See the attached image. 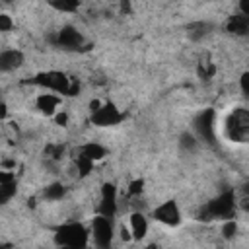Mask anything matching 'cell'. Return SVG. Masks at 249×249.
Listing matches in <instances>:
<instances>
[{
  "instance_id": "5b68a950",
  "label": "cell",
  "mask_w": 249,
  "mask_h": 249,
  "mask_svg": "<svg viewBox=\"0 0 249 249\" xmlns=\"http://www.w3.org/2000/svg\"><path fill=\"white\" fill-rule=\"evenodd\" d=\"M124 115L123 111L113 103V101H101V105L89 113V121L93 126H99V128H107V126H115L119 123H123Z\"/></svg>"
},
{
  "instance_id": "484cf974",
  "label": "cell",
  "mask_w": 249,
  "mask_h": 249,
  "mask_svg": "<svg viewBox=\"0 0 249 249\" xmlns=\"http://www.w3.org/2000/svg\"><path fill=\"white\" fill-rule=\"evenodd\" d=\"M239 88L245 95H249V72H243L241 78H239Z\"/></svg>"
},
{
  "instance_id": "9a60e30c",
  "label": "cell",
  "mask_w": 249,
  "mask_h": 249,
  "mask_svg": "<svg viewBox=\"0 0 249 249\" xmlns=\"http://www.w3.org/2000/svg\"><path fill=\"white\" fill-rule=\"evenodd\" d=\"M76 154L78 156H84V158H88L91 161H99V160H103L107 156V148L101 146L99 142H86V144H82L76 150Z\"/></svg>"
},
{
  "instance_id": "2e32d148",
  "label": "cell",
  "mask_w": 249,
  "mask_h": 249,
  "mask_svg": "<svg viewBox=\"0 0 249 249\" xmlns=\"http://www.w3.org/2000/svg\"><path fill=\"white\" fill-rule=\"evenodd\" d=\"M226 31H230L233 35H249V18L241 16L239 12L230 16L226 21Z\"/></svg>"
},
{
  "instance_id": "44dd1931",
  "label": "cell",
  "mask_w": 249,
  "mask_h": 249,
  "mask_svg": "<svg viewBox=\"0 0 249 249\" xmlns=\"http://www.w3.org/2000/svg\"><path fill=\"white\" fill-rule=\"evenodd\" d=\"M144 193V179H132L126 187V196L128 198H136Z\"/></svg>"
},
{
  "instance_id": "f546056e",
  "label": "cell",
  "mask_w": 249,
  "mask_h": 249,
  "mask_svg": "<svg viewBox=\"0 0 249 249\" xmlns=\"http://www.w3.org/2000/svg\"><path fill=\"white\" fill-rule=\"evenodd\" d=\"M144 249H158V245H156V243H150V245H146Z\"/></svg>"
},
{
  "instance_id": "ffe728a7",
  "label": "cell",
  "mask_w": 249,
  "mask_h": 249,
  "mask_svg": "<svg viewBox=\"0 0 249 249\" xmlns=\"http://www.w3.org/2000/svg\"><path fill=\"white\" fill-rule=\"evenodd\" d=\"M64 154H66L64 144H47V148H45V156L54 161H60L64 158Z\"/></svg>"
},
{
  "instance_id": "4316f807",
  "label": "cell",
  "mask_w": 249,
  "mask_h": 249,
  "mask_svg": "<svg viewBox=\"0 0 249 249\" xmlns=\"http://www.w3.org/2000/svg\"><path fill=\"white\" fill-rule=\"evenodd\" d=\"M53 119H54V121H56V124H60V126H64V124L68 123V115H66L64 111H58V113H56Z\"/></svg>"
},
{
  "instance_id": "83f0119b",
  "label": "cell",
  "mask_w": 249,
  "mask_h": 249,
  "mask_svg": "<svg viewBox=\"0 0 249 249\" xmlns=\"http://www.w3.org/2000/svg\"><path fill=\"white\" fill-rule=\"evenodd\" d=\"M237 8H239V14H241V16L249 18V0H241Z\"/></svg>"
},
{
  "instance_id": "8992f818",
  "label": "cell",
  "mask_w": 249,
  "mask_h": 249,
  "mask_svg": "<svg viewBox=\"0 0 249 249\" xmlns=\"http://www.w3.org/2000/svg\"><path fill=\"white\" fill-rule=\"evenodd\" d=\"M91 237L97 249H111L113 245V235H115V228H113V220L103 218V216H95L91 220Z\"/></svg>"
},
{
  "instance_id": "d4e9b609",
  "label": "cell",
  "mask_w": 249,
  "mask_h": 249,
  "mask_svg": "<svg viewBox=\"0 0 249 249\" xmlns=\"http://www.w3.org/2000/svg\"><path fill=\"white\" fill-rule=\"evenodd\" d=\"M12 25H14L12 18L8 14H0V31H10Z\"/></svg>"
},
{
  "instance_id": "30bf717a",
  "label": "cell",
  "mask_w": 249,
  "mask_h": 249,
  "mask_svg": "<svg viewBox=\"0 0 249 249\" xmlns=\"http://www.w3.org/2000/svg\"><path fill=\"white\" fill-rule=\"evenodd\" d=\"M53 43L56 47H62V49H78V47H82L84 37L72 25H64L62 29L56 31V35L53 37Z\"/></svg>"
},
{
  "instance_id": "7402d4cb",
  "label": "cell",
  "mask_w": 249,
  "mask_h": 249,
  "mask_svg": "<svg viewBox=\"0 0 249 249\" xmlns=\"http://www.w3.org/2000/svg\"><path fill=\"white\" fill-rule=\"evenodd\" d=\"M51 6L58 12H76L80 8L78 0H62V2H51Z\"/></svg>"
},
{
  "instance_id": "ba28073f",
  "label": "cell",
  "mask_w": 249,
  "mask_h": 249,
  "mask_svg": "<svg viewBox=\"0 0 249 249\" xmlns=\"http://www.w3.org/2000/svg\"><path fill=\"white\" fill-rule=\"evenodd\" d=\"M119 212V191L113 183H105L99 193V204H97V214L103 218L113 220Z\"/></svg>"
},
{
  "instance_id": "52a82bcc",
  "label": "cell",
  "mask_w": 249,
  "mask_h": 249,
  "mask_svg": "<svg viewBox=\"0 0 249 249\" xmlns=\"http://www.w3.org/2000/svg\"><path fill=\"white\" fill-rule=\"evenodd\" d=\"M193 126H195V132L200 140H204L208 144H214V140H216V111L210 109V107L200 111L196 115Z\"/></svg>"
},
{
  "instance_id": "277c9868",
  "label": "cell",
  "mask_w": 249,
  "mask_h": 249,
  "mask_svg": "<svg viewBox=\"0 0 249 249\" xmlns=\"http://www.w3.org/2000/svg\"><path fill=\"white\" fill-rule=\"evenodd\" d=\"M226 134L235 142H249V109L235 107L226 121Z\"/></svg>"
},
{
  "instance_id": "5bb4252c",
  "label": "cell",
  "mask_w": 249,
  "mask_h": 249,
  "mask_svg": "<svg viewBox=\"0 0 249 249\" xmlns=\"http://www.w3.org/2000/svg\"><path fill=\"white\" fill-rule=\"evenodd\" d=\"M18 189L16 171H0V202H8Z\"/></svg>"
},
{
  "instance_id": "7c38bea8",
  "label": "cell",
  "mask_w": 249,
  "mask_h": 249,
  "mask_svg": "<svg viewBox=\"0 0 249 249\" xmlns=\"http://www.w3.org/2000/svg\"><path fill=\"white\" fill-rule=\"evenodd\" d=\"M128 230L132 233V241H140L146 237L148 233V218L140 212V210H134L130 216H128Z\"/></svg>"
},
{
  "instance_id": "ac0fdd59",
  "label": "cell",
  "mask_w": 249,
  "mask_h": 249,
  "mask_svg": "<svg viewBox=\"0 0 249 249\" xmlns=\"http://www.w3.org/2000/svg\"><path fill=\"white\" fill-rule=\"evenodd\" d=\"M43 195H45L47 200H60V198L66 195V189H64L62 183H51V185L45 187Z\"/></svg>"
},
{
  "instance_id": "8fae6325",
  "label": "cell",
  "mask_w": 249,
  "mask_h": 249,
  "mask_svg": "<svg viewBox=\"0 0 249 249\" xmlns=\"http://www.w3.org/2000/svg\"><path fill=\"white\" fill-rule=\"evenodd\" d=\"M35 107L39 109V113L47 115V117H54L60 109V95L54 91H41L35 97Z\"/></svg>"
},
{
  "instance_id": "3957f363",
  "label": "cell",
  "mask_w": 249,
  "mask_h": 249,
  "mask_svg": "<svg viewBox=\"0 0 249 249\" xmlns=\"http://www.w3.org/2000/svg\"><path fill=\"white\" fill-rule=\"evenodd\" d=\"M237 212V196L231 189L220 193L216 198L204 204L200 210V220H233Z\"/></svg>"
},
{
  "instance_id": "f1b7e54d",
  "label": "cell",
  "mask_w": 249,
  "mask_h": 249,
  "mask_svg": "<svg viewBox=\"0 0 249 249\" xmlns=\"http://www.w3.org/2000/svg\"><path fill=\"white\" fill-rule=\"evenodd\" d=\"M243 195H245V196H249V181H247V183H245V187H243Z\"/></svg>"
},
{
  "instance_id": "6da1fadb",
  "label": "cell",
  "mask_w": 249,
  "mask_h": 249,
  "mask_svg": "<svg viewBox=\"0 0 249 249\" xmlns=\"http://www.w3.org/2000/svg\"><path fill=\"white\" fill-rule=\"evenodd\" d=\"M91 231L82 222H66L54 230V243L58 249H88Z\"/></svg>"
},
{
  "instance_id": "4dcf8cb0",
  "label": "cell",
  "mask_w": 249,
  "mask_h": 249,
  "mask_svg": "<svg viewBox=\"0 0 249 249\" xmlns=\"http://www.w3.org/2000/svg\"><path fill=\"white\" fill-rule=\"evenodd\" d=\"M16 249H19V247H16Z\"/></svg>"
},
{
  "instance_id": "9c48e42d",
  "label": "cell",
  "mask_w": 249,
  "mask_h": 249,
  "mask_svg": "<svg viewBox=\"0 0 249 249\" xmlns=\"http://www.w3.org/2000/svg\"><path fill=\"white\" fill-rule=\"evenodd\" d=\"M154 220L163 224V226H169V228H175L181 224V210H179V204L169 198V200H163L161 204H158L152 212Z\"/></svg>"
},
{
  "instance_id": "4fadbf2b",
  "label": "cell",
  "mask_w": 249,
  "mask_h": 249,
  "mask_svg": "<svg viewBox=\"0 0 249 249\" xmlns=\"http://www.w3.org/2000/svg\"><path fill=\"white\" fill-rule=\"evenodd\" d=\"M23 64V53L19 49H4L0 53V68L2 72H12Z\"/></svg>"
},
{
  "instance_id": "603a6c76",
  "label": "cell",
  "mask_w": 249,
  "mask_h": 249,
  "mask_svg": "<svg viewBox=\"0 0 249 249\" xmlns=\"http://www.w3.org/2000/svg\"><path fill=\"white\" fill-rule=\"evenodd\" d=\"M235 233H237V222H235V218L222 222V235H224L226 239H231Z\"/></svg>"
},
{
  "instance_id": "d6986e66",
  "label": "cell",
  "mask_w": 249,
  "mask_h": 249,
  "mask_svg": "<svg viewBox=\"0 0 249 249\" xmlns=\"http://www.w3.org/2000/svg\"><path fill=\"white\" fill-rule=\"evenodd\" d=\"M196 74L200 80H210L216 74V64L212 60H200L196 66Z\"/></svg>"
},
{
  "instance_id": "cb8c5ba5",
  "label": "cell",
  "mask_w": 249,
  "mask_h": 249,
  "mask_svg": "<svg viewBox=\"0 0 249 249\" xmlns=\"http://www.w3.org/2000/svg\"><path fill=\"white\" fill-rule=\"evenodd\" d=\"M181 146L187 148V150H193V148L196 146V138H195L193 134H183V136H181Z\"/></svg>"
},
{
  "instance_id": "e0dca14e",
  "label": "cell",
  "mask_w": 249,
  "mask_h": 249,
  "mask_svg": "<svg viewBox=\"0 0 249 249\" xmlns=\"http://www.w3.org/2000/svg\"><path fill=\"white\" fill-rule=\"evenodd\" d=\"M93 165H95V161H91L84 156H78V154L74 156V167L78 171V177H88L93 171Z\"/></svg>"
},
{
  "instance_id": "7a4b0ae2",
  "label": "cell",
  "mask_w": 249,
  "mask_h": 249,
  "mask_svg": "<svg viewBox=\"0 0 249 249\" xmlns=\"http://www.w3.org/2000/svg\"><path fill=\"white\" fill-rule=\"evenodd\" d=\"M31 82L41 86L45 91H54L58 95H78V91H80V82L76 78L66 76L64 72H58V70L39 72Z\"/></svg>"
}]
</instances>
